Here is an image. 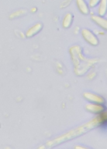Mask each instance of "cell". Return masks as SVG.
<instances>
[{"instance_id":"cell-11","label":"cell","mask_w":107,"mask_h":149,"mask_svg":"<svg viewBox=\"0 0 107 149\" xmlns=\"http://www.w3.org/2000/svg\"><path fill=\"white\" fill-rule=\"evenodd\" d=\"M99 1H100V0H89V5L90 7L94 8L98 3V2Z\"/></svg>"},{"instance_id":"cell-10","label":"cell","mask_w":107,"mask_h":149,"mask_svg":"<svg viewBox=\"0 0 107 149\" xmlns=\"http://www.w3.org/2000/svg\"><path fill=\"white\" fill-rule=\"evenodd\" d=\"M24 12H23V10H21L16 11V12H13V13H12V14L10 15L9 17H10L11 19H13V18H15V17H18V16H20V15H21L23 13H24Z\"/></svg>"},{"instance_id":"cell-4","label":"cell","mask_w":107,"mask_h":149,"mask_svg":"<svg viewBox=\"0 0 107 149\" xmlns=\"http://www.w3.org/2000/svg\"><path fill=\"white\" fill-rule=\"evenodd\" d=\"M43 27V25L41 23H37L33 26L30 27L26 32V36L27 38H30L37 34Z\"/></svg>"},{"instance_id":"cell-12","label":"cell","mask_w":107,"mask_h":149,"mask_svg":"<svg viewBox=\"0 0 107 149\" xmlns=\"http://www.w3.org/2000/svg\"><path fill=\"white\" fill-rule=\"evenodd\" d=\"M37 10V9H36V8H35V7H33V8H32L31 9V11H32V12H35Z\"/></svg>"},{"instance_id":"cell-8","label":"cell","mask_w":107,"mask_h":149,"mask_svg":"<svg viewBox=\"0 0 107 149\" xmlns=\"http://www.w3.org/2000/svg\"><path fill=\"white\" fill-rule=\"evenodd\" d=\"M107 0H100V3L98 8V14L100 16H103L106 12Z\"/></svg>"},{"instance_id":"cell-1","label":"cell","mask_w":107,"mask_h":149,"mask_svg":"<svg viewBox=\"0 0 107 149\" xmlns=\"http://www.w3.org/2000/svg\"><path fill=\"white\" fill-rule=\"evenodd\" d=\"M81 34L84 40L89 44L96 46L99 44V40L96 36L89 30L83 29L81 30Z\"/></svg>"},{"instance_id":"cell-6","label":"cell","mask_w":107,"mask_h":149,"mask_svg":"<svg viewBox=\"0 0 107 149\" xmlns=\"http://www.w3.org/2000/svg\"><path fill=\"white\" fill-rule=\"evenodd\" d=\"M75 2L77 8L81 13L84 15H88L89 13V8L84 0H75Z\"/></svg>"},{"instance_id":"cell-5","label":"cell","mask_w":107,"mask_h":149,"mask_svg":"<svg viewBox=\"0 0 107 149\" xmlns=\"http://www.w3.org/2000/svg\"><path fill=\"white\" fill-rule=\"evenodd\" d=\"M91 19L99 27L102 28L104 30H106L107 29V21L106 19L100 16L93 15L91 16Z\"/></svg>"},{"instance_id":"cell-2","label":"cell","mask_w":107,"mask_h":149,"mask_svg":"<svg viewBox=\"0 0 107 149\" xmlns=\"http://www.w3.org/2000/svg\"><path fill=\"white\" fill-rule=\"evenodd\" d=\"M84 98L91 103H97V104H104L105 102V99L101 95L89 93L86 92L84 93L83 94Z\"/></svg>"},{"instance_id":"cell-3","label":"cell","mask_w":107,"mask_h":149,"mask_svg":"<svg viewBox=\"0 0 107 149\" xmlns=\"http://www.w3.org/2000/svg\"><path fill=\"white\" fill-rule=\"evenodd\" d=\"M85 108L88 111L96 114H99V113L105 110V107L103 105V104L97 103H91L87 104L85 106Z\"/></svg>"},{"instance_id":"cell-9","label":"cell","mask_w":107,"mask_h":149,"mask_svg":"<svg viewBox=\"0 0 107 149\" xmlns=\"http://www.w3.org/2000/svg\"><path fill=\"white\" fill-rule=\"evenodd\" d=\"M98 124L100 126L106 125V111L105 110L98 114V117H96Z\"/></svg>"},{"instance_id":"cell-7","label":"cell","mask_w":107,"mask_h":149,"mask_svg":"<svg viewBox=\"0 0 107 149\" xmlns=\"http://www.w3.org/2000/svg\"><path fill=\"white\" fill-rule=\"evenodd\" d=\"M73 21V15L70 13H67L64 16L63 22H62V26L63 28L67 29L69 28L72 23Z\"/></svg>"}]
</instances>
